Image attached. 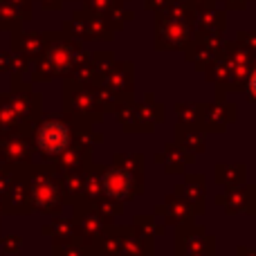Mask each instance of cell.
<instances>
[{
    "mask_svg": "<svg viewBox=\"0 0 256 256\" xmlns=\"http://www.w3.org/2000/svg\"><path fill=\"white\" fill-rule=\"evenodd\" d=\"M70 144V128L58 120H50L38 130V148L48 155H58Z\"/></svg>",
    "mask_w": 256,
    "mask_h": 256,
    "instance_id": "6da1fadb",
    "label": "cell"
},
{
    "mask_svg": "<svg viewBox=\"0 0 256 256\" xmlns=\"http://www.w3.org/2000/svg\"><path fill=\"white\" fill-rule=\"evenodd\" d=\"M130 189H132V178L126 171H122V168H112V171H108L104 176V191L110 198H117V200L126 198L130 194Z\"/></svg>",
    "mask_w": 256,
    "mask_h": 256,
    "instance_id": "7a4b0ae2",
    "label": "cell"
},
{
    "mask_svg": "<svg viewBox=\"0 0 256 256\" xmlns=\"http://www.w3.org/2000/svg\"><path fill=\"white\" fill-rule=\"evenodd\" d=\"M250 94H252V99L256 102V68H254L252 76H250Z\"/></svg>",
    "mask_w": 256,
    "mask_h": 256,
    "instance_id": "3957f363",
    "label": "cell"
}]
</instances>
